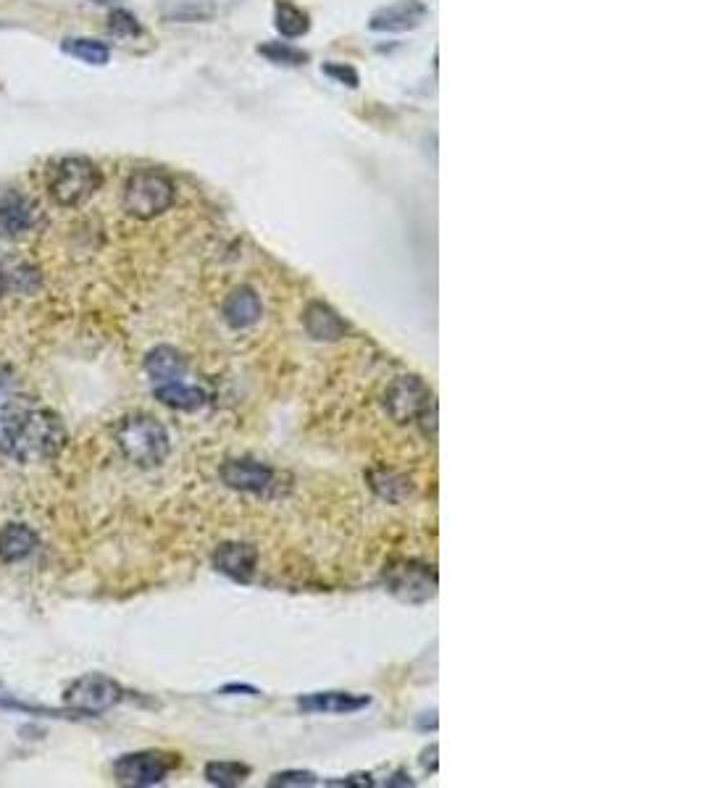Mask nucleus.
Returning <instances> with one entry per match:
<instances>
[{
  "label": "nucleus",
  "instance_id": "obj_1",
  "mask_svg": "<svg viewBox=\"0 0 702 788\" xmlns=\"http://www.w3.org/2000/svg\"><path fill=\"white\" fill-rule=\"evenodd\" d=\"M66 447V426L58 413L48 408L0 410V455L19 463H45Z\"/></svg>",
  "mask_w": 702,
  "mask_h": 788
},
{
  "label": "nucleus",
  "instance_id": "obj_2",
  "mask_svg": "<svg viewBox=\"0 0 702 788\" xmlns=\"http://www.w3.org/2000/svg\"><path fill=\"white\" fill-rule=\"evenodd\" d=\"M116 444H119L121 455L137 468H158L166 463L171 452V439L164 423L145 413L121 418L116 426Z\"/></svg>",
  "mask_w": 702,
  "mask_h": 788
},
{
  "label": "nucleus",
  "instance_id": "obj_3",
  "mask_svg": "<svg viewBox=\"0 0 702 788\" xmlns=\"http://www.w3.org/2000/svg\"><path fill=\"white\" fill-rule=\"evenodd\" d=\"M103 184V174L93 161L71 155L53 163L48 171V195L61 208H77L87 203Z\"/></svg>",
  "mask_w": 702,
  "mask_h": 788
},
{
  "label": "nucleus",
  "instance_id": "obj_4",
  "mask_svg": "<svg viewBox=\"0 0 702 788\" xmlns=\"http://www.w3.org/2000/svg\"><path fill=\"white\" fill-rule=\"evenodd\" d=\"M382 584L405 605H424L437 594V570L413 557H395L382 568Z\"/></svg>",
  "mask_w": 702,
  "mask_h": 788
},
{
  "label": "nucleus",
  "instance_id": "obj_5",
  "mask_svg": "<svg viewBox=\"0 0 702 788\" xmlns=\"http://www.w3.org/2000/svg\"><path fill=\"white\" fill-rule=\"evenodd\" d=\"M174 182L156 169H140L124 184V208L129 216L150 221L174 205Z\"/></svg>",
  "mask_w": 702,
  "mask_h": 788
},
{
  "label": "nucleus",
  "instance_id": "obj_6",
  "mask_svg": "<svg viewBox=\"0 0 702 788\" xmlns=\"http://www.w3.org/2000/svg\"><path fill=\"white\" fill-rule=\"evenodd\" d=\"M384 408L395 423H421V429L426 418H437L432 389L419 376H398L392 381L384 394Z\"/></svg>",
  "mask_w": 702,
  "mask_h": 788
},
{
  "label": "nucleus",
  "instance_id": "obj_7",
  "mask_svg": "<svg viewBox=\"0 0 702 788\" xmlns=\"http://www.w3.org/2000/svg\"><path fill=\"white\" fill-rule=\"evenodd\" d=\"M121 699H124V689L103 673L77 678L64 691L66 707L74 712H85V715H103V712L114 710Z\"/></svg>",
  "mask_w": 702,
  "mask_h": 788
},
{
  "label": "nucleus",
  "instance_id": "obj_8",
  "mask_svg": "<svg viewBox=\"0 0 702 788\" xmlns=\"http://www.w3.org/2000/svg\"><path fill=\"white\" fill-rule=\"evenodd\" d=\"M179 767V754L171 752H132L114 762V778L121 786H156Z\"/></svg>",
  "mask_w": 702,
  "mask_h": 788
},
{
  "label": "nucleus",
  "instance_id": "obj_9",
  "mask_svg": "<svg viewBox=\"0 0 702 788\" xmlns=\"http://www.w3.org/2000/svg\"><path fill=\"white\" fill-rule=\"evenodd\" d=\"M221 481L234 492L274 494L279 489L277 471L253 458H232L221 465Z\"/></svg>",
  "mask_w": 702,
  "mask_h": 788
},
{
  "label": "nucleus",
  "instance_id": "obj_10",
  "mask_svg": "<svg viewBox=\"0 0 702 788\" xmlns=\"http://www.w3.org/2000/svg\"><path fill=\"white\" fill-rule=\"evenodd\" d=\"M258 549L248 542H224L213 552V568L232 581H250L256 576Z\"/></svg>",
  "mask_w": 702,
  "mask_h": 788
},
{
  "label": "nucleus",
  "instance_id": "obj_11",
  "mask_svg": "<svg viewBox=\"0 0 702 788\" xmlns=\"http://www.w3.org/2000/svg\"><path fill=\"white\" fill-rule=\"evenodd\" d=\"M37 205L24 195L8 192L0 197V237L3 240H16L24 232H29L37 224Z\"/></svg>",
  "mask_w": 702,
  "mask_h": 788
},
{
  "label": "nucleus",
  "instance_id": "obj_12",
  "mask_svg": "<svg viewBox=\"0 0 702 788\" xmlns=\"http://www.w3.org/2000/svg\"><path fill=\"white\" fill-rule=\"evenodd\" d=\"M426 16V6L421 0H400L392 6L379 8L371 16V29L374 32H408L416 29Z\"/></svg>",
  "mask_w": 702,
  "mask_h": 788
},
{
  "label": "nucleus",
  "instance_id": "obj_13",
  "mask_svg": "<svg viewBox=\"0 0 702 788\" xmlns=\"http://www.w3.org/2000/svg\"><path fill=\"white\" fill-rule=\"evenodd\" d=\"M261 313H263L261 300H258L256 289H250V287L234 289L232 295L224 300V308H221V316H224V321H227V324L237 331L256 326L258 321H261Z\"/></svg>",
  "mask_w": 702,
  "mask_h": 788
},
{
  "label": "nucleus",
  "instance_id": "obj_14",
  "mask_svg": "<svg viewBox=\"0 0 702 788\" xmlns=\"http://www.w3.org/2000/svg\"><path fill=\"white\" fill-rule=\"evenodd\" d=\"M303 326L308 331V337H313L316 342H340L348 334V324L327 303L308 305L303 313Z\"/></svg>",
  "mask_w": 702,
  "mask_h": 788
},
{
  "label": "nucleus",
  "instance_id": "obj_15",
  "mask_svg": "<svg viewBox=\"0 0 702 788\" xmlns=\"http://www.w3.org/2000/svg\"><path fill=\"white\" fill-rule=\"evenodd\" d=\"M369 697H358L348 691H321V694H308L298 699V707L303 712H316V715H350L363 707H369Z\"/></svg>",
  "mask_w": 702,
  "mask_h": 788
},
{
  "label": "nucleus",
  "instance_id": "obj_16",
  "mask_svg": "<svg viewBox=\"0 0 702 788\" xmlns=\"http://www.w3.org/2000/svg\"><path fill=\"white\" fill-rule=\"evenodd\" d=\"M40 544V536L24 523H8L0 528V560L3 563H19L29 557Z\"/></svg>",
  "mask_w": 702,
  "mask_h": 788
},
{
  "label": "nucleus",
  "instance_id": "obj_17",
  "mask_svg": "<svg viewBox=\"0 0 702 788\" xmlns=\"http://www.w3.org/2000/svg\"><path fill=\"white\" fill-rule=\"evenodd\" d=\"M145 371L156 384H166V381H179L187 371V360L182 358V352L174 350L169 345H158L148 352L145 358Z\"/></svg>",
  "mask_w": 702,
  "mask_h": 788
},
{
  "label": "nucleus",
  "instance_id": "obj_18",
  "mask_svg": "<svg viewBox=\"0 0 702 788\" xmlns=\"http://www.w3.org/2000/svg\"><path fill=\"white\" fill-rule=\"evenodd\" d=\"M153 394H156L158 402H164L166 408L185 410V413L200 410L208 402V394L203 392V389L190 387L185 381H166V384H156Z\"/></svg>",
  "mask_w": 702,
  "mask_h": 788
},
{
  "label": "nucleus",
  "instance_id": "obj_19",
  "mask_svg": "<svg viewBox=\"0 0 702 788\" xmlns=\"http://www.w3.org/2000/svg\"><path fill=\"white\" fill-rule=\"evenodd\" d=\"M213 14H216V0H166L161 6V16L166 22H208Z\"/></svg>",
  "mask_w": 702,
  "mask_h": 788
},
{
  "label": "nucleus",
  "instance_id": "obj_20",
  "mask_svg": "<svg viewBox=\"0 0 702 788\" xmlns=\"http://www.w3.org/2000/svg\"><path fill=\"white\" fill-rule=\"evenodd\" d=\"M61 50L66 56L77 58V61L90 66H106L108 58H111L108 45L100 43V40H90V37H69V40L61 43Z\"/></svg>",
  "mask_w": 702,
  "mask_h": 788
},
{
  "label": "nucleus",
  "instance_id": "obj_21",
  "mask_svg": "<svg viewBox=\"0 0 702 788\" xmlns=\"http://www.w3.org/2000/svg\"><path fill=\"white\" fill-rule=\"evenodd\" d=\"M250 778V767L234 760H216L206 765V781L219 788H234Z\"/></svg>",
  "mask_w": 702,
  "mask_h": 788
},
{
  "label": "nucleus",
  "instance_id": "obj_22",
  "mask_svg": "<svg viewBox=\"0 0 702 788\" xmlns=\"http://www.w3.org/2000/svg\"><path fill=\"white\" fill-rule=\"evenodd\" d=\"M369 479H371V486H374V492L390 502H403L405 497L413 492L411 481L405 479V476H398V473H392V471L371 473Z\"/></svg>",
  "mask_w": 702,
  "mask_h": 788
},
{
  "label": "nucleus",
  "instance_id": "obj_23",
  "mask_svg": "<svg viewBox=\"0 0 702 788\" xmlns=\"http://www.w3.org/2000/svg\"><path fill=\"white\" fill-rule=\"evenodd\" d=\"M277 29L284 37H300L308 32V16L290 3H277Z\"/></svg>",
  "mask_w": 702,
  "mask_h": 788
},
{
  "label": "nucleus",
  "instance_id": "obj_24",
  "mask_svg": "<svg viewBox=\"0 0 702 788\" xmlns=\"http://www.w3.org/2000/svg\"><path fill=\"white\" fill-rule=\"evenodd\" d=\"M258 53L269 58L271 64L300 66V64H305V61H308V56H305L303 50H295V48H290V45H284V43L261 45V48H258Z\"/></svg>",
  "mask_w": 702,
  "mask_h": 788
},
{
  "label": "nucleus",
  "instance_id": "obj_25",
  "mask_svg": "<svg viewBox=\"0 0 702 788\" xmlns=\"http://www.w3.org/2000/svg\"><path fill=\"white\" fill-rule=\"evenodd\" d=\"M108 29H111L116 37H137L142 32L140 22H137L129 11H124V8H114V11H111V16H108Z\"/></svg>",
  "mask_w": 702,
  "mask_h": 788
},
{
  "label": "nucleus",
  "instance_id": "obj_26",
  "mask_svg": "<svg viewBox=\"0 0 702 788\" xmlns=\"http://www.w3.org/2000/svg\"><path fill=\"white\" fill-rule=\"evenodd\" d=\"M316 775L305 770H284V773L271 775L269 786H316Z\"/></svg>",
  "mask_w": 702,
  "mask_h": 788
},
{
  "label": "nucleus",
  "instance_id": "obj_27",
  "mask_svg": "<svg viewBox=\"0 0 702 788\" xmlns=\"http://www.w3.org/2000/svg\"><path fill=\"white\" fill-rule=\"evenodd\" d=\"M324 74H329V77H332V79H337L340 85L358 87V74H355V69H350V66L327 64V66H324Z\"/></svg>",
  "mask_w": 702,
  "mask_h": 788
},
{
  "label": "nucleus",
  "instance_id": "obj_28",
  "mask_svg": "<svg viewBox=\"0 0 702 788\" xmlns=\"http://www.w3.org/2000/svg\"><path fill=\"white\" fill-rule=\"evenodd\" d=\"M6 292H8V279L3 274H0V297L6 295Z\"/></svg>",
  "mask_w": 702,
  "mask_h": 788
}]
</instances>
